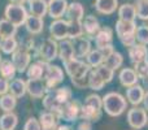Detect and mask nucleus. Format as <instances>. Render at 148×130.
Returning <instances> with one entry per match:
<instances>
[{
  "instance_id": "f257e3e1",
  "label": "nucleus",
  "mask_w": 148,
  "mask_h": 130,
  "mask_svg": "<svg viewBox=\"0 0 148 130\" xmlns=\"http://www.w3.org/2000/svg\"><path fill=\"white\" fill-rule=\"evenodd\" d=\"M129 102L125 95L110 91L103 96V111L110 117H120L126 112Z\"/></svg>"
},
{
  "instance_id": "f03ea898",
  "label": "nucleus",
  "mask_w": 148,
  "mask_h": 130,
  "mask_svg": "<svg viewBox=\"0 0 148 130\" xmlns=\"http://www.w3.org/2000/svg\"><path fill=\"white\" fill-rule=\"evenodd\" d=\"M136 23L135 21H116V35L118 36L120 42L125 47H131L136 43L135 31H136Z\"/></svg>"
},
{
  "instance_id": "7ed1b4c3",
  "label": "nucleus",
  "mask_w": 148,
  "mask_h": 130,
  "mask_svg": "<svg viewBox=\"0 0 148 130\" xmlns=\"http://www.w3.org/2000/svg\"><path fill=\"white\" fill-rule=\"evenodd\" d=\"M62 64H64L65 74H66L70 79L87 77L90 70H91V66L87 64L83 59H78V57H73V59L62 63Z\"/></svg>"
},
{
  "instance_id": "20e7f679",
  "label": "nucleus",
  "mask_w": 148,
  "mask_h": 130,
  "mask_svg": "<svg viewBox=\"0 0 148 130\" xmlns=\"http://www.w3.org/2000/svg\"><path fill=\"white\" fill-rule=\"evenodd\" d=\"M35 55L40 60L47 63H52L59 57V42L53 38H47L38 46Z\"/></svg>"
},
{
  "instance_id": "39448f33",
  "label": "nucleus",
  "mask_w": 148,
  "mask_h": 130,
  "mask_svg": "<svg viewBox=\"0 0 148 130\" xmlns=\"http://www.w3.org/2000/svg\"><path fill=\"white\" fill-rule=\"evenodd\" d=\"M27 16H29L27 9L23 7V4L9 3L4 9V17L8 21H10L14 26H17V28L25 25V21L27 18Z\"/></svg>"
},
{
  "instance_id": "423d86ee",
  "label": "nucleus",
  "mask_w": 148,
  "mask_h": 130,
  "mask_svg": "<svg viewBox=\"0 0 148 130\" xmlns=\"http://www.w3.org/2000/svg\"><path fill=\"white\" fill-rule=\"evenodd\" d=\"M126 120H127V124L131 129L140 130L148 125V112L144 108L135 105V107L127 109Z\"/></svg>"
},
{
  "instance_id": "0eeeda50",
  "label": "nucleus",
  "mask_w": 148,
  "mask_h": 130,
  "mask_svg": "<svg viewBox=\"0 0 148 130\" xmlns=\"http://www.w3.org/2000/svg\"><path fill=\"white\" fill-rule=\"evenodd\" d=\"M79 111H81V104L78 100H69L68 103L62 104L60 109L57 111V117L65 122H74L79 118Z\"/></svg>"
},
{
  "instance_id": "6e6552de",
  "label": "nucleus",
  "mask_w": 148,
  "mask_h": 130,
  "mask_svg": "<svg viewBox=\"0 0 148 130\" xmlns=\"http://www.w3.org/2000/svg\"><path fill=\"white\" fill-rule=\"evenodd\" d=\"M65 77V72L62 68H60L59 65H52L49 64L48 70L46 73V77H44V82H46V86L48 89V91L56 89L62 81H64Z\"/></svg>"
},
{
  "instance_id": "1a4fd4ad",
  "label": "nucleus",
  "mask_w": 148,
  "mask_h": 130,
  "mask_svg": "<svg viewBox=\"0 0 148 130\" xmlns=\"http://www.w3.org/2000/svg\"><path fill=\"white\" fill-rule=\"evenodd\" d=\"M31 59L33 57H31L30 52L20 48V47L17 48V51H14L12 54V63L17 69V73H25L29 65L31 64Z\"/></svg>"
},
{
  "instance_id": "9d476101",
  "label": "nucleus",
  "mask_w": 148,
  "mask_h": 130,
  "mask_svg": "<svg viewBox=\"0 0 148 130\" xmlns=\"http://www.w3.org/2000/svg\"><path fill=\"white\" fill-rule=\"evenodd\" d=\"M68 26H69V21L64 20V18H57L53 20L49 25V35L53 38L55 41L60 42L68 38Z\"/></svg>"
},
{
  "instance_id": "9b49d317",
  "label": "nucleus",
  "mask_w": 148,
  "mask_h": 130,
  "mask_svg": "<svg viewBox=\"0 0 148 130\" xmlns=\"http://www.w3.org/2000/svg\"><path fill=\"white\" fill-rule=\"evenodd\" d=\"M26 92L33 99H42L48 92L44 79H27L26 81Z\"/></svg>"
},
{
  "instance_id": "f8f14e48",
  "label": "nucleus",
  "mask_w": 148,
  "mask_h": 130,
  "mask_svg": "<svg viewBox=\"0 0 148 130\" xmlns=\"http://www.w3.org/2000/svg\"><path fill=\"white\" fill-rule=\"evenodd\" d=\"M49 64H51V63L43 61V60L39 59V60H36V61L31 63V64L29 65V68L26 69L25 73L29 79H44Z\"/></svg>"
},
{
  "instance_id": "ddd939ff",
  "label": "nucleus",
  "mask_w": 148,
  "mask_h": 130,
  "mask_svg": "<svg viewBox=\"0 0 148 130\" xmlns=\"http://www.w3.org/2000/svg\"><path fill=\"white\" fill-rule=\"evenodd\" d=\"M73 41V47H74V56L78 59H84L88 55V52L92 50V44H91V39L88 36H78Z\"/></svg>"
},
{
  "instance_id": "4468645a",
  "label": "nucleus",
  "mask_w": 148,
  "mask_h": 130,
  "mask_svg": "<svg viewBox=\"0 0 148 130\" xmlns=\"http://www.w3.org/2000/svg\"><path fill=\"white\" fill-rule=\"evenodd\" d=\"M146 94V89L143 87V85H133V86L126 89V99H127L129 104H131L133 107L135 105H140L143 103V98Z\"/></svg>"
},
{
  "instance_id": "2eb2a0df",
  "label": "nucleus",
  "mask_w": 148,
  "mask_h": 130,
  "mask_svg": "<svg viewBox=\"0 0 148 130\" xmlns=\"http://www.w3.org/2000/svg\"><path fill=\"white\" fill-rule=\"evenodd\" d=\"M129 59H130L131 64H136V63L144 61V60H148V48L146 44H142L136 42L134 46L129 47Z\"/></svg>"
},
{
  "instance_id": "dca6fc26",
  "label": "nucleus",
  "mask_w": 148,
  "mask_h": 130,
  "mask_svg": "<svg viewBox=\"0 0 148 130\" xmlns=\"http://www.w3.org/2000/svg\"><path fill=\"white\" fill-rule=\"evenodd\" d=\"M118 81H120L121 86H123L125 89L133 86V85L139 83V77L136 74L134 68H122L118 73Z\"/></svg>"
},
{
  "instance_id": "f3484780",
  "label": "nucleus",
  "mask_w": 148,
  "mask_h": 130,
  "mask_svg": "<svg viewBox=\"0 0 148 130\" xmlns=\"http://www.w3.org/2000/svg\"><path fill=\"white\" fill-rule=\"evenodd\" d=\"M66 0H49L48 1V16L52 20L62 18L68 9Z\"/></svg>"
},
{
  "instance_id": "a211bd4d",
  "label": "nucleus",
  "mask_w": 148,
  "mask_h": 130,
  "mask_svg": "<svg viewBox=\"0 0 148 130\" xmlns=\"http://www.w3.org/2000/svg\"><path fill=\"white\" fill-rule=\"evenodd\" d=\"M94 7L99 14L110 16L117 12L120 4H118V0H95Z\"/></svg>"
},
{
  "instance_id": "6ab92c4d",
  "label": "nucleus",
  "mask_w": 148,
  "mask_h": 130,
  "mask_svg": "<svg viewBox=\"0 0 148 130\" xmlns=\"http://www.w3.org/2000/svg\"><path fill=\"white\" fill-rule=\"evenodd\" d=\"M82 25H83V31L84 35L88 36L90 39H94V36L96 35V33L100 30V22L95 16L90 14V16H84L82 20Z\"/></svg>"
},
{
  "instance_id": "aec40b11",
  "label": "nucleus",
  "mask_w": 148,
  "mask_h": 130,
  "mask_svg": "<svg viewBox=\"0 0 148 130\" xmlns=\"http://www.w3.org/2000/svg\"><path fill=\"white\" fill-rule=\"evenodd\" d=\"M101 115H103V109L91 107V105H87L83 103L81 105V111H79V120L96 122V121H99L101 118Z\"/></svg>"
},
{
  "instance_id": "412c9836",
  "label": "nucleus",
  "mask_w": 148,
  "mask_h": 130,
  "mask_svg": "<svg viewBox=\"0 0 148 130\" xmlns=\"http://www.w3.org/2000/svg\"><path fill=\"white\" fill-rule=\"evenodd\" d=\"M25 28L27 30V33L31 34V35H39L44 29V18L29 14L25 21Z\"/></svg>"
},
{
  "instance_id": "4be33fe9",
  "label": "nucleus",
  "mask_w": 148,
  "mask_h": 130,
  "mask_svg": "<svg viewBox=\"0 0 148 130\" xmlns=\"http://www.w3.org/2000/svg\"><path fill=\"white\" fill-rule=\"evenodd\" d=\"M38 120L44 130H56L59 126L60 118L57 117L56 113L49 112V111H43V112H40Z\"/></svg>"
},
{
  "instance_id": "5701e85b",
  "label": "nucleus",
  "mask_w": 148,
  "mask_h": 130,
  "mask_svg": "<svg viewBox=\"0 0 148 130\" xmlns=\"http://www.w3.org/2000/svg\"><path fill=\"white\" fill-rule=\"evenodd\" d=\"M95 47L96 48H103V47L112 44L113 42V29L110 28H100V30L94 36Z\"/></svg>"
},
{
  "instance_id": "b1692460",
  "label": "nucleus",
  "mask_w": 148,
  "mask_h": 130,
  "mask_svg": "<svg viewBox=\"0 0 148 130\" xmlns=\"http://www.w3.org/2000/svg\"><path fill=\"white\" fill-rule=\"evenodd\" d=\"M74 56V47H73V41L69 38L64 39V41L59 42V59L61 63H65L68 60L73 59Z\"/></svg>"
},
{
  "instance_id": "393cba45",
  "label": "nucleus",
  "mask_w": 148,
  "mask_h": 130,
  "mask_svg": "<svg viewBox=\"0 0 148 130\" xmlns=\"http://www.w3.org/2000/svg\"><path fill=\"white\" fill-rule=\"evenodd\" d=\"M66 20L68 21H82L84 17V8L81 3L78 1H73L68 5L66 9Z\"/></svg>"
},
{
  "instance_id": "a878e982",
  "label": "nucleus",
  "mask_w": 148,
  "mask_h": 130,
  "mask_svg": "<svg viewBox=\"0 0 148 130\" xmlns=\"http://www.w3.org/2000/svg\"><path fill=\"white\" fill-rule=\"evenodd\" d=\"M29 3V12L33 16L44 18V16L48 14V1L46 0H31Z\"/></svg>"
},
{
  "instance_id": "bb28decb",
  "label": "nucleus",
  "mask_w": 148,
  "mask_h": 130,
  "mask_svg": "<svg viewBox=\"0 0 148 130\" xmlns=\"http://www.w3.org/2000/svg\"><path fill=\"white\" fill-rule=\"evenodd\" d=\"M118 20L122 21H135L136 20V10L135 5L131 3H125V4L120 5L117 9Z\"/></svg>"
},
{
  "instance_id": "cd10ccee",
  "label": "nucleus",
  "mask_w": 148,
  "mask_h": 130,
  "mask_svg": "<svg viewBox=\"0 0 148 130\" xmlns=\"http://www.w3.org/2000/svg\"><path fill=\"white\" fill-rule=\"evenodd\" d=\"M18 125V116L14 112H4L0 116V130H16Z\"/></svg>"
},
{
  "instance_id": "c85d7f7f",
  "label": "nucleus",
  "mask_w": 148,
  "mask_h": 130,
  "mask_svg": "<svg viewBox=\"0 0 148 130\" xmlns=\"http://www.w3.org/2000/svg\"><path fill=\"white\" fill-rule=\"evenodd\" d=\"M9 92L12 95H14L17 99L25 96L26 92V81L22 78H13L9 81Z\"/></svg>"
},
{
  "instance_id": "c756f323",
  "label": "nucleus",
  "mask_w": 148,
  "mask_h": 130,
  "mask_svg": "<svg viewBox=\"0 0 148 130\" xmlns=\"http://www.w3.org/2000/svg\"><path fill=\"white\" fill-rule=\"evenodd\" d=\"M105 81L100 77V74L97 73V70L95 68H91L88 73V89L94 90V91H99L105 86Z\"/></svg>"
},
{
  "instance_id": "7c9ffc66",
  "label": "nucleus",
  "mask_w": 148,
  "mask_h": 130,
  "mask_svg": "<svg viewBox=\"0 0 148 130\" xmlns=\"http://www.w3.org/2000/svg\"><path fill=\"white\" fill-rule=\"evenodd\" d=\"M51 92L53 94V96L56 98V100L60 103V104H65L68 103L69 100L73 99V91L69 89L68 86L64 87H56V89L51 90Z\"/></svg>"
},
{
  "instance_id": "2f4dec72",
  "label": "nucleus",
  "mask_w": 148,
  "mask_h": 130,
  "mask_svg": "<svg viewBox=\"0 0 148 130\" xmlns=\"http://www.w3.org/2000/svg\"><path fill=\"white\" fill-rule=\"evenodd\" d=\"M16 105H17V98L10 92H7L0 96V109L3 112H13Z\"/></svg>"
},
{
  "instance_id": "473e14b6",
  "label": "nucleus",
  "mask_w": 148,
  "mask_h": 130,
  "mask_svg": "<svg viewBox=\"0 0 148 130\" xmlns=\"http://www.w3.org/2000/svg\"><path fill=\"white\" fill-rule=\"evenodd\" d=\"M16 73H17V69L12 63V60H1V63H0V77L10 81L16 77Z\"/></svg>"
},
{
  "instance_id": "72a5a7b5",
  "label": "nucleus",
  "mask_w": 148,
  "mask_h": 130,
  "mask_svg": "<svg viewBox=\"0 0 148 130\" xmlns=\"http://www.w3.org/2000/svg\"><path fill=\"white\" fill-rule=\"evenodd\" d=\"M103 64L107 65L108 68H110L112 70H114V72L118 70V69L123 65V56H122V54H121V52H118V51H114L113 54H110L109 56L104 60V63H103Z\"/></svg>"
},
{
  "instance_id": "f704fd0d",
  "label": "nucleus",
  "mask_w": 148,
  "mask_h": 130,
  "mask_svg": "<svg viewBox=\"0 0 148 130\" xmlns=\"http://www.w3.org/2000/svg\"><path fill=\"white\" fill-rule=\"evenodd\" d=\"M42 100H43V107H44V109H46V111H49V112L57 113V111H59L60 107H61V104L57 102L56 98L53 96V94H52L51 91L47 92V94L44 95L43 98H42Z\"/></svg>"
},
{
  "instance_id": "c9c22d12",
  "label": "nucleus",
  "mask_w": 148,
  "mask_h": 130,
  "mask_svg": "<svg viewBox=\"0 0 148 130\" xmlns=\"http://www.w3.org/2000/svg\"><path fill=\"white\" fill-rule=\"evenodd\" d=\"M84 59H86V63L91 66V68H96V66L101 65L103 63H104V56H103L101 51H100L99 48L91 50Z\"/></svg>"
},
{
  "instance_id": "e433bc0d",
  "label": "nucleus",
  "mask_w": 148,
  "mask_h": 130,
  "mask_svg": "<svg viewBox=\"0 0 148 130\" xmlns=\"http://www.w3.org/2000/svg\"><path fill=\"white\" fill-rule=\"evenodd\" d=\"M18 48V41L16 39V36H7L3 39L0 50L3 54L5 55H12L14 51H17Z\"/></svg>"
},
{
  "instance_id": "4c0bfd02",
  "label": "nucleus",
  "mask_w": 148,
  "mask_h": 130,
  "mask_svg": "<svg viewBox=\"0 0 148 130\" xmlns=\"http://www.w3.org/2000/svg\"><path fill=\"white\" fill-rule=\"evenodd\" d=\"M17 29H18L17 26H14L5 17L0 20V34H1L4 38H7V36H16Z\"/></svg>"
},
{
  "instance_id": "58836bf2",
  "label": "nucleus",
  "mask_w": 148,
  "mask_h": 130,
  "mask_svg": "<svg viewBox=\"0 0 148 130\" xmlns=\"http://www.w3.org/2000/svg\"><path fill=\"white\" fill-rule=\"evenodd\" d=\"M82 35H84L82 21H69V26H68V38L75 39V38L82 36Z\"/></svg>"
},
{
  "instance_id": "ea45409f",
  "label": "nucleus",
  "mask_w": 148,
  "mask_h": 130,
  "mask_svg": "<svg viewBox=\"0 0 148 130\" xmlns=\"http://www.w3.org/2000/svg\"><path fill=\"white\" fill-rule=\"evenodd\" d=\"M134 5L136 10V18L148 21V0H135Z\"/></svg>"
},
{
  "instance_id": "a19ab883",
  "label": "nucleus",
  "mask_w": 148,
  "mask_h": 130,
  "mask_svg": "<svg viewBox=\"0 0 148 130\" xmlns=\"http://www.w3.org/2000/svg\"><path fill=\"white\" fill-rule=\"evenodd\" d=\"M18 47L22 50H26L31 54L34 52L35 54L36 50H38V46H36V42L33 36H25V38L21 39V42H18Z\"/></svg>"
},
{
  "instance_id": "79ce46f5",
  "label": "nucleus",
  "mask_w": 148,
  "mask_h": 130,
  "mask_svg": "<svg viewBox=\"0 0 148 130\" xmlns=\"http://www.w3.org/2000/svg\"><path fill=\"white\" fill-rule=\"evenodd\" d=\"M135 38L138 43L148 46V25H138L135 31Z\"/></svg>"
},
{
  "instance_id": "37998d69",
  "label": "nucleus",
  "mask_w": 148,
  "mask_h": 130,
  "mask_svg": "<svg viewBox=\"0 0 148 130\" xmlns=\"http://www.w3.org/2000/svg\"><path fill=\"white\" fill-rule=\"evenodd\" d=\"M95 69H96L97 73L100 74V77L105 81V83H109V82L113 81V78H114V70H112L110 68H108L107 65L101 64V65L96 66Z\"/></svg>"
},
{
  "instance_id": "c03bdc74",
  "label": "nucleus",
  "mask_w": 148,
  "mask_h": 130,
  "mask_svg": "<svg viewBox=\"0 0 148 130\" xmlns=\"http://www.w3.org/2000/svg\"><path fill=\"white\" fill-rule=\"evenodd\" d=\"M84 104L91 105V107L99 108V109H103V98L99 96L97 94H90L87 95V98L84 99Z\"/></svg>"
},
{
  "instance_id": "a18cd8bd",
  "label": "nucleus",
  "mask_w": 148,
  "mask_h": 130,
  "mask_svg": "<svg viewBox=\"0 0 148 130\" xmlns=\"http://www.w3.org/2000/svg\"><path fill=\"white\" fill-rule=\"evenodd\" d=\"M133 68L135 69L136 74H138L139 79H144L148 77V60H144V61L136 63V64L133 65Z\"/></svg>"
},
{
  "instance_id": "49530a36",
  "label": "nucleus",
  "mask_w": 148,
  "mask_h": 130,
  "mask_svg": "<svg viewBox=\"0 0 148 130\" xmlns=\"http://www.w3.org/2000/svg\"><path fill=\"white\" fill-rule=\"evenodd\" d=\"M23 130H44V129L42 128L38 118L29 117L27 121L25 122V125H23Z\"/></svg>"
},
{
  "instance_id": "de8ad7c7",
  "label": "nucleus",
  "mask_w": 148,
  "mask_h": 130,
  "mask_svg": "<svg viewBox=\"0 0 148 130\" xmlns=\"http://www.w3.org/2000/svg\"><path fill=\"white\" fill-rule=\"evenodd\" d=\"M70 82L73 83V86L75 89H79V90L88 89V76L82 77V78H73V79H70Z\"/></svg>"
},
{
  "instance_id": "09e8293b",
  "label": "nucleus",
  "mask_w": 148,
  "mask_h": 130,
  "mask_svg": "<svg viewBox=\"0 0 148 130\" xmlns=\"http://www.w3.org/2000/svg\"><path fill=\"white\" fill-rule=\"evenodd\" d=\"M9 92V79L0 77V96Z\"/></svg>"
},
{
  "instance_id": "8fccbe9b",
  "label": "nucleus",
  "mask_w": 148,
  "mask_h": 130,
  "mask_svg": "<svg viewBox=\"0 0 148 130\" xmlns=\"http://www.w3.org/2000/svg\"><path fill=\"white\" fill-rule=\"evenodd\" d=\"M99 50H100V51H101L103 56H104V60L107 59V57L109 56L110 54H113V52L116 51V50H114V47H113V44H108V46L103 47V48H99Z\"/></svg>"
},
{
  "instance_id": "3c124183",
  "label": "nucleus",
  "mask_w": 148,
  "mask_h": 130,
  "mask_svg": "<svg viewBox=\"0 0 148 130\" xmlns=\"http://www.w3.org/2000/svg\"><path fill=\"white\" fill-rule=\"evenodd\" d=\"M77 130H92V122L82 120L81 122L77 125Z\"/></svg>"
},
{
  "instance_id": "603ef678",
  "label": "nucleus",
  "mask_w": 148,
  "mask_h": 130,
  "mask_svg": "<svg viewBox=\"0 0 148 130\" xmlns=\"http://www.w3.org/2000/svg\"><path fill=\"white\" fill-rule=\"evenodd\" d=\"M143 108L148 112V90H146V94H144V98H143Z\"/></svg>"
},
{
  "instance_id": "864d4df0",
  "label": "nucleus",
  "mask_w": 148,
  "mask_h": 130,
  "mask_svg": "<svg viewBox=\"0 0 148 130\" xmlns=\"http://www.w3.org/2000/svg\"><path fill=\"white\" fill-rule=\"evenodd\" d=\"M56 130H73V129L70 128L69 125H59Z\"/></svg>"
},
{
  "instance_id": "5fc2aeb1",
  "label": "nucleus",
  "mask_w": 148,
  "mask_h": 130,
  "mask_svg": "<svg viewBox=\"0 0 148 130\" xmlns=\"http://www.w3.org/2000/svg\"><path fill=\"white\" fill-rule=\"evenodd\" d=\"M10 3H14V4H23L25 1H27V0H9Z\"/></svg>"
},
{
  "instance_id": "6e6d98bb",
  "label": "nucleus",
  "mask_w": 148,
  "mask_h": 130,
  "mask_svg": "<svg viewBox=\"0 0 148 130\" xmlns=\"http://www.w3.org/2000/svg\"><path fill=\"white\" fill-rule=\"evenodd\" d=\"M3 39H4V36H3L1 34H0V46H1V42H3Z\"/></svg>"
},
{
  "instance_id": "4d7b16f0",
  "label": "nucleus",
  "mask_w": 148,
  "mask_h": 130,
  "mask_svg": "<svg viewBox=\"0 0 148 130\" xmlns=\"http://www.w3.org/2000/svg\"><path fill=\"white\" fill-rule=\"evenodd\" d=\"M1 60H3V59H1V55H0V63H1Z\"/></svg>"
},
{
  "instance_id": "13d9d810",
  "label": "nucleus",
  "mask_w": 148,
  "mask_h": 130,
  "mask_svg": "<svg viewBox=\"0 0 148 130\" xmlns=\"http://www.w3.org/2000/svg\"><path fill=\"white\" fill-rule=\"evenodd\" d=\"M27 1H31V0H27Z\"/></svg>"
},
{
  "instance_id": "bf43d9fd",
  "label": "nucleus",
  "mask_w": 148,
  "mask_h": 130,
  "mask_svg": "<svg viewBox=\"0 0 148 130\" xmlns=\"http://www.w3.org/2000/svg\"><path fill=\"white\" fill-rule=\"evenodd\" d=\"M147 126H148V125H147Z\"/></svg>"
}]
</instances>
